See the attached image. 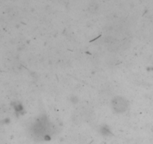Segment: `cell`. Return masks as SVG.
Segmentation results:
<instances>
[{
  "label": "cell",
  "mask_w": 153,
  "mask_h": 144,
  "mask_svg": "<svg viewBox=\"0 0 153 144\" xmlns=\"http://www.w3.org/2000/svg\"><path fill=\"white\" fill-rule=\"evenodd\" d=\"M33 133L37 137H47L49 134L50 133V125H49L47 119L40 118V120L37 121V122L33 127Z\"/></svg>",
  "instance_id": "1"
},
{
  "label": "cell",
  "mask_w": 153,
  "mask_h": 144,
  "mask_svg": "<svg viewBox=\"0 0 153 144\" xmlns=\"http://www.w3.org/2000/svg\"><path fill=\"white\" fill-rule=\"evenodd\" d=\"M112 105L115 110L117 112H123L128 108V103L125 98L121 97H117L113 100Z\"/></svg>",
  "instance_id": "2"
}]
</instances>
